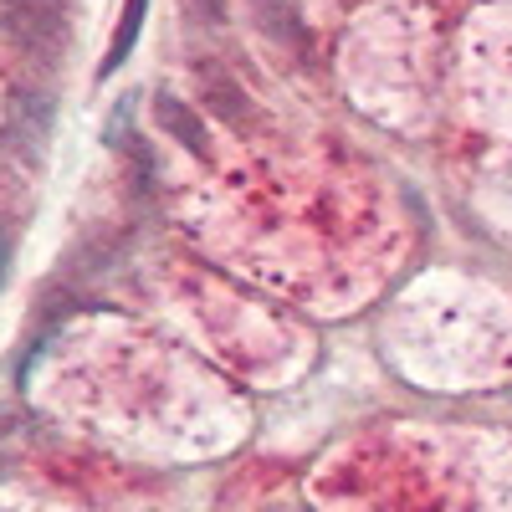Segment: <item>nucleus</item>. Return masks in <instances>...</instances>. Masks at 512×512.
Returning a JSON list of instances; mask_svg holds the SVG:
<instances>
[{
    "mask_svg": "<svg viewBox=\"0 0 512 512\" xmlns=\"http://www.w3.org/2000/svg\"><path fill=\"white\" fill-rule=\"evenodd\" d=\"M154 118H159V128H164V134L169 139H175V144H185L190 154H210V144H205V123L195 118V108H185L175 93H159L154 98Z\"/></svg>",
    "mask_w": 512,
    "mask_h": 512,
    "instance_id": "f257e3e1",
    "label": "nucleus"
},
{
    "mask_svg": "<svg viewBox=\"0 0 512 512\" xmlns=\"http://www.w3.org/2000/svg\"><path fill=\"white\" fill-rule=\"evenodd\" d=\"M144 11H149V0H128V6H123V21H118V31H113V47H108L98 77H113V72L128 62V52H134V41H139V31H144Z\"/></svg>",
    "mask_w": 512,
    "mask_h": 512,
    "instance_id": "f03ea898",
    "label": "nucleus"
},
{
    "mask_svg": "<svg viewBox=\"0 0 512 512\" xmlns=\"http://www.w3.org/2000/svg\"><path fill=\"white\" fill-rule=\"evenodd\" d=\"M11 113H16V123H11V128H21V134H26L31 144L52 128V98H41V93H21ZM21 134H16V139H21Z\"/></svg>",
    "mask_w": 512,
    "mask_h": 512,
    "instance_id": "7ed1b4c3",
    "label": "nucleus"
},
{
    "mask_svg": "<svg viewBox=\"0 0 512 512\" xmlns=\"http://www.w3.org/2000/svg\"><path fill=\"white\" fill-rule=\"evenodd\" d=\"M205 77V93H210V108H216V113H226L231 123H246V98H241V88H236V82L231 77H221V72H200Z\"/></svg>",
    "mask_w": 512,
    "mask_h": 512,
    "instance_id": "20e7f679",
    "label": "nucleus"
},
{
    "mask_svg": "<svg viewBox=\"0 0 512 512\" xmlns=\"http://www.w3.org/2000/svg\"><path fill=\"white\" fill-rule=\"evenodd\" d=\"M195 6H200L205 21H221V16H226V0H195Z\"/></svg>",
    "mask_w": 512,
    "mask_h": 512,
    "instance_id": "39448f33",
    "label": "nucleus"
},
{
    "mask_svg": "<svg viewBox=\"0 0 512 512\" xmlns=\"http://www.w3.org/2000/svg\"><path fill=\"white\" fill-rule=\"evenodd\" d=\"M0 267H6V241H0Z\"/></svg>",
    "mask_w": 512,
    "mask_h": 512,
    "instance_id": "423d86ee",
    "label": "nucleus"
}]
</instances>
